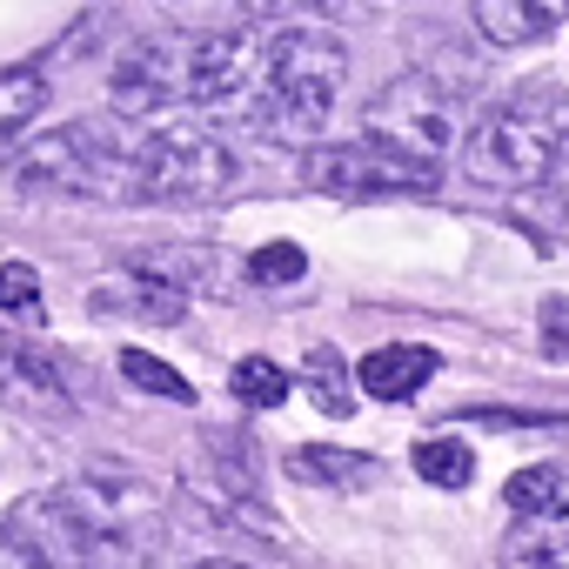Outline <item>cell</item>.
Returning <instances> with one entry per match:
<instances>
[{
	"label": "cell",
	"mask_w": 569,
	"mask_h": 569,
	"mask_svg": "<svg viewBox=\"0 0 569 569\" xmlns=\"http://www.w3.org/2000/svg\"><path fill=\"white\" fill-rule=\"evenodd\" d=\"M302 268H309V254H302L296 241H268V248H254V261H248L254 281H302Z\"/></svg>",
	"instance_id": "cell-24"
},
{
	"label": "cell",
	"mask_w": 569,
	"mask_h": 569,
	"mask_svg": "<svg viewBox=\"0 0 569 569\" xmlns=\"http://www.w3.org/2000/svg\"><path fill=\"white\" fill-rule=\"evenodd\" d=\"M108 101L128 121H148V114H168L174 101H188V41H174V34L128 41L108 68Z\"/></svg>",
	"instance_id": "cell-8"
},
{
	"label": "cell",
	"mask_w": 569,
	"mask_h": 569,
	"mask_svg": "<svg viewBox=\"0 0 569 569\" xmlns=\"http://www.w3.org/2000/svg\"><path fill=\"white\" fill-rule=\"evenodd\" d=\"M228 181H234V154H228V141H214L208 128L181 121V128H154V134H141L134 201H174V208H194V201H221Z\"/></svg>",
	"instance_id": "cell-6"
},
{
	"label": "cell",
	"mask_w": 569,
	"mask_h": 569,
	"mask_svg": "<svg viewBox=\"0 0 569 569\" xmlns=\"http://www.w3.org/2000/svg\"><path fill=\"white\" fill-rule=\"evenodd\" d=\"M268 68V48L254 41V21L221 28V34H188V101L194 108H221L241 88H254Z\"/></svg>",
	"instance_id": "cell-9"
},
{
	"label": "cell",
	"mask_w": 569,
	"mask_h": 569,
	"mask_svg": "<svg viewBox=\"0 0 569 569\" xmlns=\"http://www.w3.org/2000/svg\"><path fill=\"white\" fill-rule=\"evenodd\" d=\"M0 296H8V316L34 322L41 316V274L28 261H8V268H0Z\"/></svg>",
	"instance_id": "cell-23"
},
{
	"label": "cell",
	"mask_w": 569,
	"mask_h": 569,
	"mask_svg": "<svg viewBox=\"0 0 569 569\" xmlns=\"http://www.w3.org/2000/svg\"><path fill=\"white\" fill-rule=\"evenodd\" d=\"M462 422H482V429H556L569 416H549V409H456Z\"/></svg>",
	"instance_id": "cell-25"
},
{
	"label": "cell",
	"mask_w": 569,
	"mask_h": 569,
	"mask_svg": "<svg viewBox=\"0 0 569 569\" xmlns=\"http://www.w3.org/2000/svg\"><path fill=\"white\" fill-rule=\"evenodd\" d=\"M228 389H234L241 409H281V402H289V389H296V376L281 369V362H268V356H241L234 376H228Z\"/></svg>",
	"instance_id": "cell-18"
},
{
	"label": "cell",
	"mask_w": 569,
	"mask_h": 569,
	"mask_svg": "<svg viewBox=\"0 0 569 569\" xmlns=\"http://www.w3.org/2000/svg\"><path fill=\"white\" fill-rule=\"evenodd\" d=\"M502 502H509L516 516H549V522H562V516H569V469H556V462L516 469V476L502 482Z\"/></svg>",
	"instance_id": "cell-15"
},
{
	"label": "cell",
	"mask_w": 569,
	"mask_h": 569,
	"mask_svg": "<svg viewBox=\"0 0 569 569\" xmlns=\"http://www.w3.org/2000/svg\"><path fill=\"white\" fill-rule=\"evenodd\" d=\"M502 562H509V569H529V562L569 569V529L549 522V516H522V522L502 536Z\"/></svg>",
	"instance_id": "cell-17"
},
{
	"label": "cell",
	"mask_w": 569,
	"mask_h": 569,
	"mask_svg": "<svg viewBox=\"0 0 569 569\" xmlns=\"http://www.w3.org/2000/svg\"><path fill=\"white\" fill-rule=\"evenodd\" d=\"M462 168L476 188H542L569 168V88L562 81H516L469 134H462Z\"/></svg>",
	"instance_id": "cell-2"
},
{
	"label": "cell",
	"mask_w": 569,
	"mask_h": 569,
	"mask_svg": "<svg viewBox=\"0 0 569 569\" xmlns=\"http://www.w3.org/2000/svg\"><path fill=\"white\" fill-rule=\"evenodd\" d=\"M121 376L141 389V396H168V402H194V389L161 362V356H148V349H121Z\"/></svg>",
	"instance_id": "cell-22"
},
{
	"label": "cell",
	"mask_w": 569,
	"mask_h": 569,
	"mask_svg": "<svg viewBox=\"0 0 569 569\" xmlns=\"http://www.w3.org/2000/svg\"><path fill=\"white\" fill-rule=\"evenodd\" d=\"M141 174V134H128V114H81L68 128H48L41 141L14 148V194L28 201H134Z\"/></svg>",
	"instance_id": "cell-3"
},
{
	"label": "cell",
	"mask_w": 569,
	"mask_h": 569,
	"mask_svg": "<svg viewBox=\"0 0 569 569\" xmlns=\"http://www.w3.org/2000/svg\"><path fill=\"white\" fill-rule=\"evenodd\" d=\"M469 21L496 48H529L569 21V0H469Z\"/></svg>",
	"instance_id": "cell-11"
},
{
	"label": "cell",
	"mask_w": 569,
	"mask_h": 569,
	"mask_svg": "<svg viewBox=\"0 0 569 569\" xmlns=\"http://www.w3.org/2000/svg\"><path fill=\"white\" fill-rule=\"evenodd\" d=\"M48 101V68L41 61H21V68H8V81H0V121H8V134L21 141L28 134V121H34V108Z\"/></svg>",
	"instance_id": "cell-20"
},
{
	"label": "cell",
	"mask_w": 569,
	"mask_h": 569,
	"mask_svg": "<svg viewBox=\"0 0 569 569\" xmlns=\"http://www.w3.org/2000/svg\"><path fill=\"white\" fill-rule=\"evenodd\" d=\"M8 396H14L21 409H34V416H54V422H68V416H74L68 382H61V376H54V362H48L41 349H28V342H14V349H8Z\"/></svg>",
	"instance_id": "cell-13"
},
{
	"label": "cell",
	"mask_w": 569,
	"mask_h": 569,
	"mask_svg": "<svg viewBox=\"0 0 569 569\" xmlns=\"http://www.w3.org/2000/svg\"><path fill=\"white\" fill-rule=\"evenodd\" d=\"M161 14L174 21V34H221V28L254 21L248 0H161Z\"/></svg>",
	"instance_id": "cell-21"
},
{
	"label": "cell",
	"mask_w": 569,
	"mask_h": 569,
	"mask_svg": "<svg viewBox=\"0 0 569 569\" xmlns=\"http://www.w3.org/2000/svg\"><path fill=\"white\" fill-rule=\"evenodd\" d=\"M369 134L396 141V148H409V154H429V161H442V148L462 134L456 88H449L442 74H422V68L396 74V81H389V88L369 101Z\"/></svg>",
	"instance_id": "cell-7"
},
{
	"label": "cell",
	"mask_w": 569,
	"mask_h": 569,
	"mask_svg": "<svg viewBox=\"0 0 569 569\" xmlns=\"http://www.w3.org/2000/svg\"><path fill=\"white\" fill-rule=\"evenodd\" d=\"M349 81V48L322 21H289L268 41V68L254 81V128L281 148H316Z\"/></svg>",
	"instance_id": "cell-4"
},
{
	"label": "cell",
	"mask_w": 569,
	"mask_h": 569,
	"mask_svg": "<svg viewBox=\"0 0 569 569\" xmlns=\"http://www.w3.org/2000/svg\"><path fill=\"white\" fill-rule=\"evenodd\" d=\"M416 476L436 482V489H469L476 482V449L456 442V436H429V442H416Z\"/></svg>",
	"instance_id": "cell-19"
},
{
	"label": "cell",
	"mask_w": 569,
	"mask_h": 569,
	"mask_svg": "<svg viewBox=\"0 0 569 569\" xmlns=\"http://www.w3.org/2000/svg\"><path fill=\"white\" fill-rule=\"evenodd\" d=\"M302 181H309L316 194H342V201H376V194H436L442 161L409 154V148H396V141H382V134H369V128H362V141L309 148Z\"/></svg>",
	"instance_id": "cell-5"
},
{
	"label": "cell",
	"mask_w": 569,
	"mask_h": 569,
	"mask_svg": "<svg viewBox=\"0 0 569 569\" xmlns=\"http://www.w3.org/2000/svg\"><path fill=\"white\" fill-rule=\"evenodd\" d=\"M342 0H248L254 21H329Z\"/></svg>",
	"instance_id": "cell-27"
},
{
	"label": "cell",
	"mask_w": 569,
	"mask_h": 569,
	"mask_svg": "<svg viewBox=\"0 0 569 569\" xmlns=\"http://www.w3.org/2000/svg\"><path fill=\"white\" fill-rule=\"evenodd\" d=\"M302 389H309V402L322 409V416H356V382H349V362H342V349H309L302 356Z\"/></svg>",
	"instance_id": "cell-16"
},
{
	"label": "cell",
	"mask_w": 569,
	"mask_h": 569,
	"mask_svg": "<svg viewBox=\"0 0 569 569\" xmlns=\"http://www.w3.org/2000/svg\"><path fill=\"white\" fill-rule=\"evenodd\" d=\"M429 376H436V349H422V342H389V349H376V356L362 362L356 382H362L376 402H409Z\"/></svg>",
	"instance_id": "cell-12"
},
{
	"label": "cell",
	"mask_w": 569,
	"mask_h": 569,
	"mask_svg": "<svg viewBox=\"0 0 569 569\" xmlns=\"http://www.w3.org/2000/svg\"><path fill=\"white\" fill-rule=\"evenodd\" d=\"M168 536V496L128 462H94L61 489L14 502L0 529V569H54V562H141Z\"/></svg>",
	"instance_id": "cell-1"
},
{
	"label": "cell",
	"mask_w": 569,
	"mask_h": 569,
	"mask_svg": "<svg viewBox=\"0 0 569 569\" xmlns=\"http://www.w3.org/2000/svg\"><path fill=\"white\" fill-rule=\"evenodd\" d=\"M289 476H296V482H316V489H369V482H376V456L302 442V449H289Z\"/></svg>",
	"instance_id": "cell-14"
},
{
	"label": "cell",
	"mask_w": 569,
	"mask_h": 569,
	"mask_svg": "<svg viewBox=\"0 0 569 569\" xmlns=\"http://www.w3.org/2000/svg\"><path fill=\"white\" fill-rule=\"evenodd\" d=\"M88 309L101 322H148V329H174L188 316V296H181V281H168L154 261H134L128 274L114 281H94L88 289Z\"/></svg>",
	"instance_id": "cell-10"
},
{
	"label": "cell",
	"mask_w": 569,
	"mask_h": 569,
	"mask_svg": "<svg viewBox=\"0 0 569 569\" xmlns=\"http://www.w3.org/2000/svg\"><path fill=\"white\" fill-rule=\"evenodd\" d=\"M536 342H542L549 362H569V302H562V296L542 302V316H536Z\"/></svg>",
	"instance_id": "cell-26"
}]
</instances>
